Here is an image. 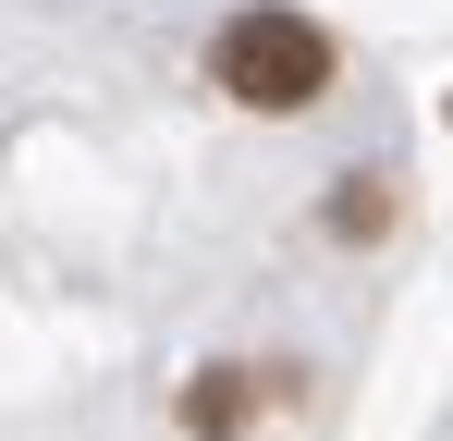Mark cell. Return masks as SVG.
<instances>
[{
	"label": "cell",
	"mask_w": 453,
	"mask_h": 441,
	"mask_svg": "<svg viewBox=\"0 0 453 441\" xmlns=\"http://www.w3.org/2000/svg\"><path fill=\"white\" fill-rule=\"evenodd\" d=\"M209 86L233 111H257V123H306L343 86V37L319 12H295V0H233L209 25Z\"/></svg>",
	"instance_id": "6da1fadb"
},
{
	"label": "cell",
	"mask_w": 453,
	"mask_h": 441,
	"mask_svg": "<svg viewBox=\"0 0 453 441\" xmlns=\"http://www.w3.org/2000/svg\"><path fill=\"white\" fill-rule=\"evenodd\" d=\"M245 405H257V380H245V368H209V380L184 392V429H209V441H233V429H245Z\"/></svg>",
	"instance_id": "7a4b0ae2"
},
{
	"label": "cell",
	"mask_w": 453,
	"mask_h": 441,
	"mask_svg": "<svg viewBox=\"0 0 453 441\" xmlns=\"http://www.w3.org/2000/svg\"><path fill=\"white\" fill-rule=\"evenodd\" d=\"M441 123H453V98H441Z\"/></svg>",
	"instance_id": "3957f363"
}]
</instances>
